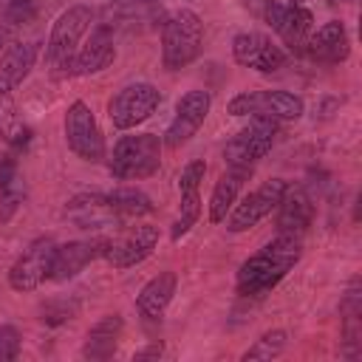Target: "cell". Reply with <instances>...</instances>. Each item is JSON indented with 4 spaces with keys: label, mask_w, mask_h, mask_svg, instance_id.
<instances>
[{
    "label": "cell",
    "mask_w": 362,
    "mask_h": 362,
    "mask_svg": "<svg viewBox=\"0 0 362 362\" xmlns=\"http://www.w3.org/2000/svg\"><path fill=\"white\" fill-rule=\"evenodd\" d=\"M175 288H178V277L175 272H158L156 277H150L139 294H136V314L144 320V322H161L173 297H175Z\"/></svg>",
    "instance_id": "18"
},
{
    "label": "cell",
    "mask_w": 362,
    "mask_h": 362,
    "mask_svg": "<svg viewBox=\"0 0 362 362\" xmlns=\"http://www.w3.org/2000/svg\"><path fill=\"white\" fill-rule=\"evenodd\" d=\"M232 59L240 68H252L260 74H274L286 62V51L260 31H240L232 37Z\"/></svg>",
    "instance_id": "14"
},
{
    "label": "cell",
    "mask_w": 362,
    "mask_h": 362,
    "mask_svg": "<svg viewBox=\"0 0 362 362\" xmlns=\"http://www.w3.org/2000/svg\"><path fill=\"white\" fill-rule=\"evenodd\" d=\"M40 3L42 0H3V20L8 25H20V23H28L37 11H40Z\"/></svg>",
    "instance_id": "31"
},
{
    "label": "cell",
    "mask_w": 362,
    "mask_h": 362,
    "mask_svg": "<svg viewBox=\"0 0 362 362\" xmlns=\"http://www.w3.org/2000/svg\"><path fill=\"white\" fill-rule=\"evenodd\" d=\"M156 246H158V229L156 226H150V223L127 226L119 235L107 238L102 260H107L113 269H133L141 260H147Z\"/></svg>",
    "instance_id": "12"
},
{
    "label": "cell",
    "mask_w": 362,
    "mask_h": 362,
    "mask_svg": "<svg viewBox=\"0 0 362 362\" xmlns=\"http://www.w3.org/2000/svg\"><path fill=\"white\" fill-rule=\"evenodd\" d=\"M274 212H277V235L303 238L305 229L314 223V201L303 187H286Z\"/></svg>",
    "instance_id": "19"
},
{
    "label": "cell",
    "mask_w": 362,
    "mask_h": 362,
    "mask_svg": "<svg viewBox=\"0 0 362 362\" xmlns=\"http://www.w3.org/2000/svg\"><path fill=\"white\" fill-rule=\"evenodd\" d=\"M3 42H6V31L0 28V51H3Z\"/></svg>",
    "instance_id": "36"
},
{
    "label": "cell",
    "mask_w": 362,
    "mask_h": 362,
    "mask_svg": "<svg viewBox=\"0 0 362 362\" xmlns=\"http://www.w3.org/2000/svg\"><path fill=\"white\" fill-rule=\"evenodd\" d=\"M209 107H212L209 90H201V88L187 90V93L175 102V116H173V122L167 124V130H164V136H161L164 147L178 150L181 144H187V141L201 130V124L206 122Z\"/></svg>",
    "instance_id": "11"
},
{
    "label": "cell",
    "mask_w": 362,
    "mask_h": 362,
    "mask_svg": "<svg viewBox=\"0 0 362 362\" xmlns=\"http://www.w3.org/2000/svg\"><path fill=\"white\" fill-rule=\"evenodd\" d=\"M240 3L255 20L266 23L269 28H274L288 11H294L300 6V0H240Z\"/></svg>",
    "instance_id": "28"
},
{
    "label": "cell",
    "mask_w": 362,
    "mask_h": 362,
    "mask_svg": "<svg viewBox=\"0 0 362 362\" xmlns=\"http://www.w3.org/2000/svg\"><path fill=\"white\" fill-rule=\"evenodd\" d=\"M286 348H288V331L272 328V331L260 334V337L243 351V359H274V356H280Z\"/></svg>",
    "instance_id": "29"
},
{
    "label": "cell",
    "mask_w": 362,
    "mask_h": 362,
    "mask_svg": "<svg viewBox=\"0 0 362 362\" xmlns=\"http://www.w3.org/2000/svg\"><path fill=\"white\" fill-rule=\"evenodd\" d=\"M23 351V334L17 325H0V362H14Z\"/></svg>",
    "instance_id": "32"
},
{
    "label": "cell",
    "mask_w": 362,
    "mask_h": 362,
    "mask_svg": "<svg viewBox=\"0 0 362 362\" xmlns=\"http://www.w3.org/2000/svg\"><path fill=\"white\" fill-rule=\"evenodd\" d=\"M303 110H305L303 99L288 90H240L226 105L229 116L272 119V122H294L303 116Z\"/></svg>",
    "instance_id": "5"
},
{
    "label": "cell",
    "mask_w": 362,
    "mask_h": 362,
    "mask_svg": "<svg viewBox=\"0 0 362 362\" xmlns=\"http://www.w3.org/2000/svg\"><path fill=\"white\" fill-rule=\"evenodd\" d=\"M158 20H161V3L158 0H110L99 14V25H105L110 34L144 28V25L158 23Z\"/></svg>",
    "instance_id": "16"
},
{
    "label": "cell",
    "mask_w": 362,
    "mask_h": 362,
    "mask_svg": "<svg viewBox=\"0 0 362 362\" xmlns=\"http://www.w3.org/2000/svg\"><path fill=\"white\" fill-rule=\"evenodd\" d=\"M252 175V170H238V167H226V173L215 181V187H212V195H209V204H206V218H209V223H223L226 221V215H229V209L235 206V201H238V192H240V187H243V181Z\"/></svg>",
    "instance_id": "24"
},
{
    "label": "cell",
    "mask_w": 362,
    "mask_h": 362,
    "mask_svg": "<svg viewBox=\"0 0 362 362\" xmlns=\"http://www.w3.org/2000/svg\"><path fill=\"white\" fill-rule=\"evenodd\" d=\"M116 59V45H113V34L105 28V25H96L88 37L85 45H79L74 62H71V71L68 76H90V74H99L105 71L110 62Z\"/></svg>",
    "instance_id": "20"
},
{
    "label": "cell",
    "mask_w": 362,
    "mask_h": 362,
    "mask_svg": "<svg viewBox=\"0 0 362 362\" xmlns=\"http://www.w3.org/2000/svg\"><path fill=\"white\" fill-rule=\"evenodd\" d=\"M105 243L107 238H88V240H68L59 243L54 249V263H51V280L65 283L74 280L85 266H90L93 260L105 257Z\"/></svg>",
    "instance_id": "15"
},
{
    "label": "cell",
    "mask_w": 362,
    "mask_h": 362,
    "mask_svg": "<svg viewBox=\"0 0 362 362\" xmlns=\"http://www.w3.org/2000/svg\"><path fill=\"white\" fill-rule=\"evenodd\" d=\"M107 201H110V209L116 212L119 221H133V218H141V215L153 212L150 195L141 192L139 187H119V189L107 192Z\"/></svg>",
    "instance_id": "27"
},
{
    "label": "cell",
    "mask_w": 362,
    "mask_h": 362,
    "mask_svg": "<svg viewBox=\"0 0 362 362\" xmlns=\"http://www.w3.org/2000/svg\"><path fill=\"white\" fill-rule=\"evenodd\" d=\"M122 334H124L122 314H105L96 325H90L88 339L82 345V356L85 359H110L119 351Z\"/></svg>",
    "instance_id": "23"
},
{
    "label": "cell",
    "mask_w": 362,
    "mask_h": 362,
    "mask_svg": "<svg viewBox=\"0 0 362 362\" xmlns=\"http://www.w3.org/2000/svg\"><path fill=\"white\" fill-rule=\"evenodd\" d=\"M57 243L51 238H37L23 249V255L8 269V286L20 294L37 291L45 280H51V263H54Z\"/></svg>",
    "instance_id": "10"
},
{
    "label": "cell",
    "mask_w": 362,
    "mask_h": 362,
    "mask_svg": "<svg viewBox=\"0 0 362 362\" xmlns=\"http://www.w3.org/2000/svg\"><path fill=\"white\" fill-rule=\"evenodd\" d=\"M158 356H164V345L161 342H150V345H144L141 351L133 354V359H158Z\"/></svg>",
    "instance_id": "34"
},
{
    "label": "cell",
    "mask_w": 362,
    "mask_h": 362,
    "mask_svg": "<svg viewBox=\"0 0 362 362\" xmlns=\"http://www.w3.org/2000/svg\"><path fill=\"white\" fill-rule=\"evenodd\" d=\"M204 175H206L204 158H192L181 170V175H178V215H175L173 229H170V238L173 240H181L201 221V212H204L201 181H204Z\"/></svg>",
    "instance_id": "13"
},
{
    "label": "cell",
    "mask_w": 362,
    "mask_h": 362,
    "mask_svg": "<svg viewBox=\"0 0 362 362\" xmlns=\"http://www.w3.org/2000/svg\"><path fill=\"white\" fill-rule=\"evenodd\" d=\"M0 139L14 153H20V150H25L31 144V127L23 119L20 107L14 105L11 93H6V90H0Z\"/></svg>",
    "instance_id": "25"
},
{
    "label": "cell",
    "mask_w": 362,
    "mask_h": 362,
    "mask_svg": "<svg viewBox=\"0 0 362 362\" xmlns=\"http://www.w3.org/2000/svg\"><path fill=\"white\" fill-rule=\"evenodd\" d=\"M62 130H65V144L76 158H82L88 164H96L105 158V136L99 130L93 110L88 107V102L74 99L68 105L65 119H62Z\"/></svg>",
    "instance_id": "7"
},
{
    "label": "cell",
    "mask_w": 362,
    "mask_h": 362,
    "mask_svg": "<svg viewBox=\"0 0 362 362\" xmlns=\"http://www.w3.org/2000/svg\"><path fill=\"white\" fill-rule=\"evenodd\" d=\"M274 31H277L280 42H283L291 54H303V51H305V42H308V37H311V31H314V17H311L308 8L297 6L294 11H288V14L274 25Z\"/></svg>",
    "instance_id": "26"
},
{
    "label": "cell",
    "mask_w": 362,
    "mask_h": 362,
    "mask_svg": "<svg viewBox=\"0 0 362 362\" xmlns=\"http://www.w3.org/2000/svg\"><path fill=\"white\" fill-rule=\"evenodd\" d=\"M23 201H25V184H23V178L17 175L14 181H8V184L0 189V223H8V221L17 215V209L23 206Z\"/></svg>",
    "instance_id": "30"
},
{
    "label": "cell",
    "mask_w": 362,
    "mask_h": 362,
    "mask_svg": "<svg viewBox=\"0 0 362 362\" xmlns=\"http://www.w3.org/2000/svg\"><path fill=\"white\" fill-rule=\"evenodd\" d=\"M204 51V20L192 8H175L161 20V62L167 71L192 65Z\"/></svg>",
    "instance_id": "2"
},
{
    "label": "cell",
    "mask_w": 362,
    "mask_h": 362,
    "mask_svg": "<svg viewBox=\"0 0 362 362\" xmlns=\"http://www.w3.org/2000/svg\"><path fill=\"white\" fill-rule=\"evenodd\" d=\"M277 141V122L272 119H249L243 130H238L223 147V164L238 170H252Z\"/></svg>",
    "instance_id": "8"
},
{
    "label": "cell",
    "mask_w": 362,
    "mask_h": 362,
    "mask_svg": "<svg viewBox=\"0 0 362 362\" xmlns=\"http://www.w3.org/2000/svg\"><path fill=\"white\" fill-rule=\"evenodd\" d=\"M303 257V240L294 235H277L263 243L255 255H249L235 277V291L240 297H263L269 294Z\"/></svg>",
    "instance_id": "1"
},
{
    "label": "cell",
    "mask_w": 362,
    "mask_h": 362,
    "mask_svg": "<svg viewBox=\"0 0 362 362\" xmlns=\"http://www.w3.org/2000/svg\"><path fill=\"white\" fill-rule=\"evenodd\" d=\"M93 8L85 6V3H76V6H68L51 25V34H48V42H45V62L51 68L54 76H68L71 71V62L79 51V42L82 37L90 31V23H93Z\"/></svg>",
    "instance_id": "3"
},
{
    "label": "cell",
    "mask_w": 362,
    "mask_h": 362,
    "mask_svg": "<svg viewBox=\"0 0 362 362\" xmlns=\"http://www.w3.org/2000/svg\"><path fill=\"white\" fill-rule=\"evenodd\" d=\"M17 178V153L8 150V153H0V189Z\"/></svg>",
    "instance_id": "33"
},
{
    "label": "cell",
    "mask_w": 362,
    "mask_h": 362,
    "mask_svg": "<svg viewBox=\"0 0 362 362\" xmlns=\"http://www.w3.org/2000/svg\"><path fill=\"white\" fill-rule=\"evenodd\" d=\"M40 45L37 42H11L0 54V90L11 93L14 88L23 85V79L31 74L37 62Z\"/></svg>",
    "instance_id": "22"
},
{
    "label": "cell",
    "mask_w": 362,
    "mask_h": 362,
    "mask_svg": "<svg viewBox=\"0 0 362 362\" xmlns=\"http://www.w3.org/2000/svg\"><path fill=\"white\" fill-rule=\"evenodd\" d=\"M331 6H339V3H354V0H328Z\"/></svg>",
    "instance_id": "35"
},
{
    "label": "cell",
    "mask_w": 362,
    "mask_h": 362,
    "mask_svg": "<svg viewBox=\"0 0 362 362\" xmlns=\"http://www.w3.org/2000/svg\"><path fill=\"white\" fill-rule=\"evenodd\" d=\"M161 105V90L150 82H130L122 85L107 99V119L116 130H133L147 122Z\"/></svg>",
    "instance_id": "6"
},
{
    "label": "cell",
    "mask_w": 362,
    "mask_h": 362,
    "mask_svg": "<svg viewBox=\"0 0 362 362\" xmlns=\"http://www.w3.org/2000/svg\"><path fill=\"white\" fill-rule=\"evenodd\" d=\"M65 218L79 229H102L119 221L110 209L107 192H76L65 204Z\"/></svg>",
    "instance_id": "21"
},
{
    "label": "cell",
    "mask_w": 362,
    "mask_h": 362,
    "mask_svg": "<svg viewBox=\"0 0 362 362\" xmlns=\"http://www.w3.org/2000/svg\"><path fill=\"white\" fill-rule=\"evenodd\" d=\"M303 54L311 57L320 65H339V62H345L348 54H351V40H348L345 25L339 20H328L325 25L311 31Z\"/></svg>",
    "instance_id": "17"
},
{
    "label": "cell",
    "mask_w": 362,
    "mask_h": 362,
    "mask_svg": "<svg viewBox=\"0 0 362 362\" xmlns=\"http://www.w3.org/2000/svg\"><path fill=\"white\" fill-rule=\"evenodd\" d=\"M286 187H288V181H283V178H269V181H263L260 187H255L252 192H246L240 201H235V206L229 209V215H226V229L229 232H249L252 226H257L263 218H269L274 209H277V204H280V198H283V192H286Z\"/></svg>",
    "instance_id": "9"
},
{
    "label": "cell",
    "mask_w": 362,
    "mask_h": 362,
    "mask_svg": "<svg viewBox=\"0 0 362 362\" xmlns=\"http://www.w3.org/2000/svg\"><path fill=\"white\" fill-rule=\"evenodd\" d=\"M161 147L164 141L156 133H136L122 136L113 144V153L107 158V170L116 181H141L158 173L161 167Z\"/></svg>",
    "instance_id": "4"
}]
</instances>
